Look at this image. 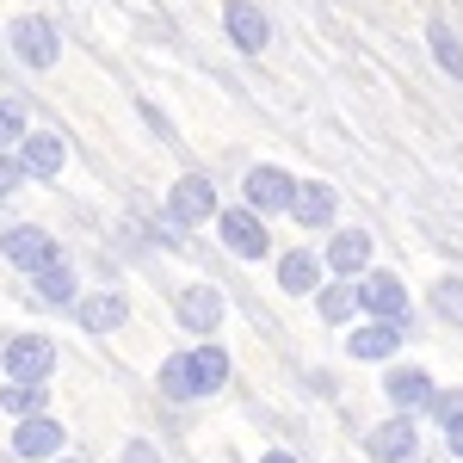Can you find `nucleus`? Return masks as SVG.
Masks as SVG:
<instances>
[{
    "instance_id": "nucleus-1",
    "label": "nucleus",
    "mask_w": 463,
    "mask_h": 463,
    "mask_svg": "<svg viewBox=\"0 0 463 463\" xmlns=\"http://www.w3.org/2000/svg\"><path fill=\"white\" fill-rule=\"evenodd\" d=\"M0 371H6V383H50V371H56V340H50V334H6Z\"/></svg>"
},
{
    "instance_id": "nucleus-2",
    "label": "nucleus",
    "mask_w": 463,
    "mask_h": 463,
    "mask_svg": "<svg viewBox=\"0 0 463 463\" xmlns=\"http://www.w3.org/2000/svg\"><path fill=\"white\" fill-rule=\"evenodd\" d=\"M0 260H6L13 272L37 279L50 260H62V248H56L50 229H37V222H13V229H0Z\"/></svg>"
},
{
    "instance_id": "nucleus-3",
    "label": "nucleus",
    "mask_w": 463,
    "mask_h": 463,
    "mask_svg": "<svg viewBox=\"0 0 463 463\" xmlns=\"http://www.w3.org/2000/svg\"><path fill=\"white\" fill-rule=\"evenodd\" d=\"M216 235H222V248L235 253V260H266V253H272L266 216L253 211V204H222V211H216Z\"/></svg>"
},
{
    "instance_id": "nucleus-4",
    "label": "nucleus",
    "mask_w": 463,
    "mask_h": 463,
    "mask_svg": "<svg viewBox=\"0 0 463 463\" xmlns=\"http://www.w3.org/2000/svg\"><path fill=\"white\" fill-rule=\"evenodd\" d=\"M364 458L371 463H414L420 458V414H390L364 432Z\"/></svg>"
},
{
    "instance_id": "nucleus-5",
    "label": "nucleus",
    "mask_w": 463,
    "mask_h": 463,
    "mask_svg": "<svg viewBox=\"0 0 463 463\" xmlns=\"http://www.w3.org/2000/svg\"><path fill=\"white\" fill-rule=\"evenodd\" d=\"M216 185L204 174H179L174 179V192H167V222H179V229H198V222H216Z\"/></svg>"
},
{
    "instance_id": "nucleus-6",
    "label": "nucleus",
    "mask_w": 463,
    "mask_h": 463,
    "mask_svg": "<svg viewBox=\"0 0 463 463\" xmlns=\"http://www.w3.org/2000/svg\"><path fill=\"white\" fill-rule=\"evenodd\" d=\"M6 37H13V56L25 69H56V56H62V37H56V25L43 13H19Z\"/></svg>"
},
{
    "instance_id": "nucleus-7",
    "label": "nucleus",
    "mask_w": 463,
    "mask_h": 463,
    "mask_svg": "<svg viewBox=\"0 0 463 463\" xmlns=\"http://www.w3.org/2000/svg\"><path fill=\"white\" fill-rule=\"evenodd\" d=\"M69 445V432L56 414H32V420H13V458L19 463H56Z\"/></svg>"
},
{
    "instance_id": "nucleus-8",
    "label": "nucleus",
    "mask_w": 463,
    "mask_h": 463,
    "mask_svg": "<svg viewBox=\"0 0 463 463\" xmlns=\"http://www.w3.org/2000/svg\"><path fill=\"white\" fill-rule=\"evenodd\" d=\"M241 198H248L260 216H290V204H297V179L285 174V167H248V179H241Z\"/></svg>"
},
{
    "instance_id": "nucleus-9",
    "label": "nucleus",
    "mask_w": 463,
    "mask_h": 463,
    "mask_svg": "<svg viewBox=\"0 0 463 463\" xmlns=\"http://www.w3.org/2000/svg\"><path fill=\"white\" fill-rule=\"evenodd\" d=\"M358 309L371 321H408V285L395 272H383V266H371L358 279Z\"/></svg>"
},
{
    "instance_id": "nucleus-10",
    "label": "nucleus",
    "mask_w": 463,
    "mask_h": 463,
    "mask_svg": "<svg viewBox=\"0 0 463 463\" xmlns=\"http://www.w3.org/2000/svg\"><path fill=\"white\" fill-rule=\"evenodd\" d=\"M222 309H229V303H222L216 285H185L174 297V321L185 327V334H198V340H211L216 327H222Z\"/></svg>"
},
{
    "instance_id": "nucleus-11",
    "label": "nucleus",
    "mask_w": 463,
    "mask_h": 463,
    "mask_svg": "<svg viewBox=\"0 0 463 463\" xmlns=\"http://www.w3.org/2000/svg\"><path fill=\"white\" fill-rule=\"evenodd\" d=\"M402 340H408V321H371L364 316V327L346 334V358H358V364H390L402 353Z\"/></svg>"
},
{
    "instance_id": "nucleus-12",
    "label": "nucleus",
    "mask_w": 463,
    "mask_h": 463,
    "mask_svg": "<svg viewBox=\"0 0 463 463\" xmlns=\"http://www.w3.org/2000/svg\"><path fill=\"white\" fill-rule=\"evenodd\" d=\"M383 395H390L395 414H427L439 383H432L420 364H390V371H383Z\"/></svg>"
},
{
    "instance_id": "nucleus-13",
    "label": "nucleus",
    "mask_w": 463,
    "mask_h": 463,
    "mask_svg": "<svg viewBox=\"0 0 463 463\" xmlns=\"http://www.w3.org/2000/svg\"><path fill=\"white\" fill-rule=\"evenodd\" d=\"M321 260H327V279H364L371 272V229H334Z\"/></svg>"
},
{
    "instance_id": "nucleus-14",
    "label": "nucleus",
    "mask_w": 463,
    "mask_h": 463,
    "mask_svg": "<svg viewBox=\"0 0 463 463\" xmlns=\"http://www.w3.org/2000/svg\"><path fill=\"white\" fill-rule=\"evenodd\" d=\"M222 25L235 37V50H248V56H260V50L272 43V19H266L253 0H229V6H222Z\"/></svg>"
},
{
    "instance_id": "nucleus-15",
    "label": "nucleus",
    "mask_w": 463,
    "mask_h": 463,
    "mask_svg": "<svg viewBox=\"0 0 463 463\" xmlns=\"http://www.w3.org/2000/svg\"><path fill=\"white\" fill-rule=\"evenodd\" d=\"M69 316H74V327H87V334H111V327L130 321V303H124V290H93V297L74 303Z\"/></svg>"
},
{
    "instance_id": "nucleus-16",
    "label": "nucleus",
    "mask_w": 463,
    "mask_h": 463,
    "mask_svg": "<svg viewBox=\"0 0 463 463\" xmlns=\"http://www.w3.org/2000/svg\"><path fill=\"white\" fill-rule=\"evenodd\" d=\"M19 161H25V174H32V179H56V174H62V161H69V148H62L56 130H25Z\"/></svg>"
},
{
    "instance_id": "nucleus-17",
    "label": "nucleus",
    "mask_w": 463,
    "mask_h": 463,
    "mask_svg": "<svg viewBox=\"0 0 463 463\" xmlns=\"http://www.w3.org/2000/svg\"><path fill=\"white\" fill-rule=\"evenodd\" d=\"M334 211H340V198H334L327 179H297V204H290V216H297L303 229H327Z\"/></svg>"
},
{
    "instance_id": "nucleus-18",
    "label": "nucleus",
    "mask_w": 463,
    "mask_h": 463,
    "mask_svg": "<svg viewBox=\"0 0 463 463\" xmlns=\"http://www.w3.org/2000/svg\"><path fill=\"white\" fill-rule=\"evenodd\" d=\"M321 253H309V248H290V253H279V285L290 290V297H316L321 290Z\"/></svg>"
},
{
    "instance_id": "nucleus-19",
    "label": "nucleus",
    "mask_w": 463,
    "mask_h": 463,
    "mask_svg": "<svg viewBox=\"0 0 463 463\" xmlns=\"http://www.w3.org/2000/svg\"><path fill=\"white\" fill-rule=\"evenodd\" d=\"M32 290H37V303H43V309H74V303H80V285H74V266H69V260H50V266L32 279Z\"/></svg>"
},
{
    "instance_id": "nucleus-20",
    "label": "nucleus",
    "mask_w": 463,
    "mask_h": 463,
    "mask_svg": "<svg viewBox=\"0 0 463 463\" xmlns=\"http://www.w3.org/2000/svg\"><path fill=\"white\" fill-rule=\"evenodd\" d=\"M316 316L327 321V327H340V321L364 316V309H358V279H321V290H316Z\"/></svg>"
},
{
    "instance_id": "nucleus-21",
    "label": "nucleus",
    "mask_w": 463,
    "mask_h": 463,
    "mask_svg": "<svg viewBox=\"0 0 463 463\" xmlns=\"http://www.w3.org/2000/svg\"><path fill=\"white\" fill-rule=\"evenodd\" d=\"M427 414L439 420V432H445V451L463 463V390H439Z\"/></svg>"
},
{
    "instance_id": "nucleus-22",
    "label": "nucleus",
    "mask_w": 463,
    "mask_h": 463,
    "mask_svg": "<svg viewBox=\"0 0 463 463\" xmlns=\"http://www.w3.org/2000/svg\"><path fill=\"white\" fill-rule=\"evenodd\" d=\"M185 353H192V377H198V402H204V395H216L222 383H229V353H222V346H211V340H204V346H185Z\"/></svg>"
},
{
    "instance_id": "nucleus-23",
    "label": "nucleus",
    "mask_w": 463,
    "mask_h": 463,
    "mask_svg": "<svg viewBox=\"0 0 463 463\" xmlns=\"http://www.w3.org/2000/svg\"><path fill=\"white\" fill-rule=\"evenodd\" d=\"M155 383H161V395H167V402H198V377H192V353H174L167 364H161V377H155Z\"/></svg>"
},
{
    "instance_id": "nucleus-24",
    "label": "nucleus",
    "mask_w": 463,
    "mask_h": 463,
    "mask_svg": "<svg viewBox=\"0 0 463 463\" xmlns=\"http://www.w3.org/2000/svg\"><path fill=\"white\" fill-rule=\"evenodd\" d=\"M0 408L13 420H32V414H50V395H43V383H6L0 390Z\"/></svg>"
},
{
    "instance_id": "nucleus-25",
    "label": "nucleus",
    "mask_w": 463,
    "mask_h": 463,
    "mask_svg": "<svg viewBox=\"0 0 463 463\" xmlns=\"http://www.w3.org/2000/svg\"><path fill=\"white\" fill-rule=\"evenodd\" d=\"M427 43H432V56H439V69L451 74V80H463V43L451 37L445 19H432V25H427Z\"/></svg>"
},
{
    "instance_id": "nucleus-26",
    "label": "nucleus",
    "mask_w": 463,
    "mask_h": 463,
    "mask_svg": "<svg viewBox=\"0 0 463 463\" xmlns=\"http://www.w3.org/2000/svg\"><path fill=\"white\" fill-rule=\"evenodd\" d=\"M427 303H432V316H439V321H451V327H463V279H439Z\"/></svg>"
},
{
    "instance_id": "nucleus-27",
    "label": "nucleus",
    "mask_w": 463,
    "mask_h": 463,
    "mask_svg": "<svg viewBox=\"0 0 463 463\" xmlns=\"http://www.w3.org/2000/svg\"><path fill=\"white\" fill-rule=\"evenodd\" d=\"M19 143H25V106L0 99V148H19Z\"/></svg>"
},
{
    "instance_id": "nucleus-28",
    "label": "nucleus",
    "mask_w": 463,
    "mask_h": 463,
    "mask_svg": "<svg viewBox=\"0 0 463 463\" xmlns=\"http://www.w3.org/2000/svg\"><path fill=\"white\" fill-rule=\"evenodd\" d=\"M25 179H32V174H25V161H19L13 148H0V198H13Z\"/></svg>"
},
{
    "instance_id": "nucleus-29",
    "label": "nucleus",
    "mask_w": 463,
    "mask_h": 463,
    "mask_svg": "<svg viewBox=\"0 0 463 463\" xmlns=\"http://www.w3.org/2000/svg\"><path fill=\"white\" fill-rule=\"evenodd\" d=\"M118 463H161V445H155V439H130V445L118 451Z\"/></svg>"
},
{
    "instance_id": "nucleus-30",
    "label": "nucleus",
    "mask_w": 463,
    "mask_h": 463,
    "mask_svg": "<svg viewBox=\"0 0 463 463\" xmlns=\"http://www.w3.org/2000/svg\"><path fill=\"white\" fill-rule=\"evenodd\" d=\"M260 463H297V458H290V451H279V445H272V451H266V458H260Z\"/></svg>"
},
{
    "instance_id": "nucleus-31",
    "label": "nucleus",
    "mask_w": 463,
    "mask_h": 463,
    "mask_svg": "<svg viewBox=\"0 0 463 463\" xmlns=\"http://www.w3.org/2000/svg\"><path fill=\"white\" fill-rule=\"evenodd\" d=\"M56 463H87V458H69V451H62V458H56Z\"/></svg>"
},
{
    "instance_id": "nucleus-32",
    "label": "nucleus",
    "mask_w": 463,
    "mask_h": 463,
    "mask_svg": "<svg viewBox=\"0 0 463 463\" xmlns=\"http://www.w3.org/2000/svg\"><path fill=\"white\" fill-rule=\"evenodd\" d=\"M0 463H6V458H0Z\"/></svg>"
}]
</instances>
